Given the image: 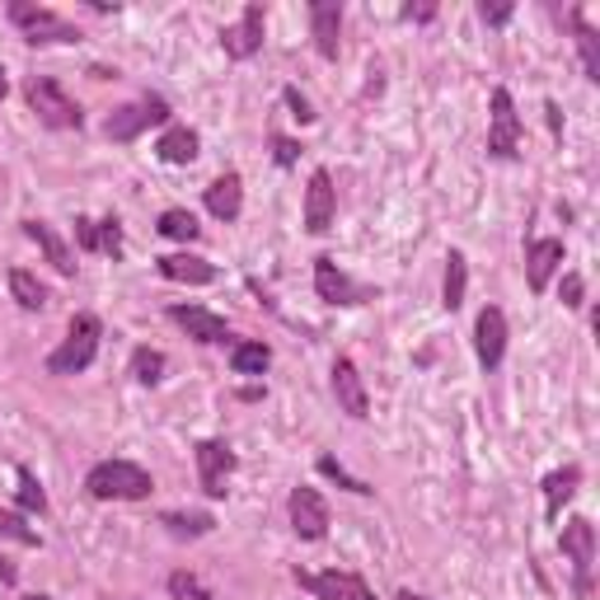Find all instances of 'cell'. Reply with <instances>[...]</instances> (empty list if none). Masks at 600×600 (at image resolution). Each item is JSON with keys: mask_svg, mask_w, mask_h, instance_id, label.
Listing matches in <instances>:
<instances>
[{"mask_svg": "<svg viewBox=\"0 0 600 600\" xmlns=\"http://www.w3.org/2000/svg\"><path fill=\"white\" fill-rule=\"evenodd\" d=\"M563 268V240H535L531 249H525V281H531V291H549V277Z\"/></svg>", "mask_w": 600, "mask_h": 600, "instance_id": "cell-17", "label": "cell"}, {"mask_svg": "<svg viewBox=\"0 0 600 600\" xmlns=\"http://www.w3.org/2000/svg\"><path fill=\"white\" fill-rule=\"evenodd\" d=\"M207 211L216 221H240V211H244V179L240 174H221V179H211Z\"/></svg>", "mask_w": 600, "mask_h": 600, "instance_id": "cell-20", "label": "cell"}, {"mask_svg": "<svg viewBox=\"0 0 600 600\" xmlns=\"http://www.w3.org/2000/svg\"><path fill=\"white\" fill-rule=\"evenodd\" d=\"M287 511H291V525H296L300 540H324L329 535V502L314 488H291Z\"/></svg>", "mask_w": 600, "mask_h": 600, "instance_id": "cell-14", "label": "cell"}, {"mask_svg": "<svg viewBox=\"0 0 600 600\" xmlns=\"http://www.w3.org/2000/svg\"><path fill=\"white\" fill-rule=\"evenodd\" d=\"M465 287H469V263L460 249L446 254V281H441V305L446 310H460L465 305Z\"/></svg>", "mask_w": 600, "mask_h": 600, "instance_id": "cell-24", "label": "cell"}, {"mask_svg": "<svg viewBox=\"0 0 600 600\" xmlns=\"http://www.w3.org/2000/svg\"><path fill=\"white\" fill-rule=\"evenodd\" d=\"M273 160H277L281 169H291V165L300 160V141H291V136H273Z\"/></svg>", "mask_w": 600, "mask_h": 600, "instance_id": "cell-36", "label": "cell"}, {"mask_svg": "<svg viewBox=\"0 0 600 600\" xmlns=\"http://www.w3.org/2000/svg\"><path fill=\"white\" fill-rule=\"evenodd\" d=\"M581 296H587V281H581L577 273H568V277H563V305L577 310V305H581Z\"/></svg>", "mask_w": 600, "mask_h": 600, "instance_id": "cell-38", "label": "cell"}, {"mask_svg": "<svg viewBox=\"0 0 600 600\" xmlns=\"http://www.w3.org/2000/svg\"><path fill=\"white\" fill-rule=\"evenodd\" d=\"M577 484H581V469L577 465H568V469H554L549 479H544V511H549V521H558V511H563V502L577 492Z\"/></svg>", "mask_w": 600, "mask_h": 600, "instance_id": "cell-25", "label": "cell"}, {"mask_svg": "<svg viewBox=\"0 0 600 600\" xmlns=\"http://www.w3.org/2000/svg\"><path fill=\"white\" fill-rule=\"evenodd\" d=\"M99 338H103V329H99L95 314H76V320H70L66 343L47 357V370H52V376H80V370H90L95 357H99Z\"/></svg>", "mask_w": 600, "mask_h": 600, "instance_id": "cell-3", "label": "cell"}, {"mask_svg": "<svg viewBox=\"0 0 600 600\" xmlns=\"http://www.w3.org/2000/svg\"><path fill=\"white\" fill-rule=\"evenodd\" d=\"M10 95V80H5V70H0V99H5Z\"/></svg>", "mask_w": 600, "mask_h": 600, "instance_id": "cell-43", "label": "cell"}, {"mask_svg": "<svg viewBox=\"0 0 600 600\" xmlns=\"http://www.w3.org/2000/svg\"><path fill=\"white\" fill-rule=\"evenodd\" d=\"M10 24L24 33V43L47 47V43H80V29L66 24L62 14H52L47 5H29V0H14L10 5Z\"/></svg>", "mask_w": 600, "mask_h": 600, "instance_id": "cell-4", "label": "cell"}, {"mask_svg": "<svg viewBox=\"0 0 600 600\" xmlns=\"http://www.w3.org/2000/svg\"><path fill=\"white\" fill-rule=\"evenodd\" d=\"M521 151V118H516V99L511 90H492V122H488V155L492 160H516Z\"/></svg>", "mask_w": 600, "mask_h": 600, "instance_id": "cell-6", "label": "cell"}, {"mask_svg": "<svg viewBox=\"0 0 600 600\" xmlns=\"http://www.w3.org/2000/svg\"><path fill=\"white\" fill-rule=\"evenodd\" d=\"M568 24L577 33V47H581V66H587V80H600V43H596V29L587 24L581 10H568Z\"/></svg>", "mask_w": 600, "mask_h": 600, "instance_id": "cell-26", "label": "cell"}, {"mask_svg": "<svg viewBox=\"0 0 600 600\" xmlns=\"http://www.w3.org/2000/svg\"><path fill=\"white\" fill-rule=\"evenodd\" d=\"M14 479H20V507H24V511H38V516H43V511H47V492H43L38 479H33V469L20 465V474H14Z\"/></svg>", "mask_w": 600, "mask_h": 600, "instance_id": "cell-33", "label": "cell"}, {"mask_svg": "<svg viewBox=\"0 0 600 600\" xmlns=\"http://www.w3.org/2000/svg\"><path fill=\"white\" fill-rule=\"evenodd\" d=\"M231 366H235V376H263V370L273 366V352H268V343H235Z\"/></svg>", "mask_w": 600, "mask_h": 600, "instance_id": "cell-27", "label": "cell"}, {"mask_svg": "<svg viewBox=\"0 0 600 600\" xmlns=\"http://www.w3.org/2000/svg\"><path fill=\"white\" fill-rule=\"evenodd\" d=\"M85 492H90L95 502H146L155 484H151V474L132 460H103L85 474Z\"/></svg>", "mask_w": 600, "mask_h": 600, "instance_id": "cell-1", "label": "cell"}, {"mask_svg": "<svg viewBox=\"0 0 600 600\" xmlns=\"http://www.w3.org/2000/svg\"><path fill=\"white\" fill-rule=\"evenodd\" d=\"M155 268L169 281H184V287H211L216 281V263H207L198 254H165V258H155Z\"/></svg>", "mask_w": 600, "mask_h": 600, "instance_id": "cell-18", "label": "cell"}, {"mask_svg": "<svg viewBox=\"0 0 600 600\" xmlns=\"http://www.w3.org/2000/svg\"><path fill=\"white\" fill-rule=\"evenodd\" d=\"M310 29H314V47H320V57H338V33H343V5H333V0H314L310 5Z\"/></svg>", "mask_w": 600, "mask_h": 600, "instance_id": "cell-19", "label": "cell"}, {"mask_svg": "<svg viewBox=\"0 0 600 600\" xmlns=\"http://www.w3.org/2000/svg\"><path fill=\"white\" fill-rule=\"evenodd\" d=\"M263 29H268V14H263V5H244L240 24H231L221 33V47L231 62H249L254 52H263Z\"/></svg>", "mask_w": 600, "mask_h": 600, "instance_id": "cell-12", "label": "cell"}, {"mask_svg": "<svg viewBox=\"0 0 600 600\" xmlns=\"http://www.w3.org/2000/svg\"><path fill=\"white\" fill-rule=\"evenodd\" d=\"M24 235H29L33 244H38L43 258H47V263H52V268H57L62 277H76V254L66 249V240H62L57 231H52L47 221H24Z\"/></svg>", "mask_w": 600, "mask_h": 600, "instance_id": "cell-21", "label": "cell"}, {"mask_svg": "<svg viewBox=\"0 0 600 600\" xmlns=\"http://www.w3.org/2000/svg\"><path fill=\"white\" fill-rule=\"evenodd\" d=\"M333 216H338V188H333V174L314 169L310 188H305V231L310 235H329Z\"/></svg>", "mask_w": 600, "mask_h": 600, "instance_id": "cell-11", "label": "cell"}, {"mask_svg": "<svg viewBox=\"0 0 600 600\" xmlns=\"http://www.w3.org/2000/svg\"><path fill=\"white\" fill-rule=\"evenodd\" d=\"M76 244H80L85 254H99V221L80 216V221H76Z\"/></svg>", "mask_w": 600, "mask_h": 600, "instance_id": "cell-37", "label": "cell"}, {"mask_svg": "<svg viewBox=\"0 0 600 600\" xmlns=\"http://www.w3.org/2000/svg\"><path fill=\"white\" fill-rule=\"evenodd\" d=\"M160 235H165V240H179V244H192V240L202 235V225H198V216H192V211L169 207L165 216H160Z\"/></svg>", "mask_w": 600, "mask_h": 600, "instance_id": "cell-29", "label": "cell"}, {"mask_svg": "<svg viewBox=\"0 0 600 600\" xmlns=\"http://www.w3.org/2000/svg\"><path fill=\"white\" fill-rule=\"evenodd\" d=\"M287 103H291V118H296V122H314V109H310L305 99H300V90H287Z\"/></svg>", "mask_w": 600, "mask_h": 600, "instance_id": "cell-39", "label": "cell"}, {"mask_svg": "<svg viewBox=\"0 0 600 600\" xmlns=\"http://www.w3.org/2000/svg\"><path fill=\"white\" fill-rule=\"evenodd\" d=\"M296 581H300V587H305L314 600H376L357 573H338V568H333V573H300V568H296Z\"/></svg>", "mask_w": 600, "mask_h": 600, "instance_id": "cell-10", "label": "cell"}, {"mask_svg": "<svg viewBox=\"0 0 600 600\" xmlns=\"http://www.w3.org/2000/svg\"><path fill=\"white\" fill-rule=\"evenodd\" d=\"M395 600H427V596H418V591H399Z\"/></svg>", "mask_w": 600, "mask_h": 600, "instance_id": "cell-42", "label": "cell"}, {"mask_svg": "<svg viewBox=\"0 0 600 600\" xmlns=\"http://www.w3.org/2000/svg\"><path fill=\"white\" fill-rule=\"evenodd\" d=\"M132 376H136V385H160L165 380V352L136 347L132 352Z\"/></svg>", "mask_w": 600, "mask_h": 600, "instance_id": "cell-30", "label": "cell"}, {"mask_svg": "<svg viewBox=\"0 0 600 600\" xmlns=\"http://www.w3.org/2000/svg\"><path fill=\"white\" fill-rule=\"evenodd\" d=\"M563 554L573 563V577H577V596L587 600L591 596V568H596V525L587 516H577L563 525Z\"/></svg>", "mask_w": 600, "mask_h": 600, "instance_id": "cell-7", "label": "cell"}, {"mask_svg": "<svg viewBox=\"0 0 600 600\" xmlns=\"http://www.w3.org/2000/svg\"><path fill=\"white\" fill-rule=\"evenodd\" d=\"M160 122H169V103L160 99V95H146V99H136V103H127V109H118V113H109V122H103V132H109V141H136L146 127H160Z\"/></svg>", "mask_w": 600, "mask_h": 600, "instance_id": "cell-5", "label": "cell"}, {"mask_svg": "<svg viewBox=\"0 0 600 600\" xmlns=\"http://www.w3.org/2000/svg\"><path fill=\"white\" fill-rule=\"evenodd\" d=\"M235 451L225 446V441H198V479H202V492L207 498H225V484H231L235 474Z\"/></svg>", "mask_w": 600, "mask_h": 600, "instance_id": "cell-9", "label": "cell"}, {"mask_svg": "<svg viewBox=\"0 0 600 600\" xmlns=\"http://www.w3.org/2000/svg\"><path fill=\"white\" fill-rule=\"evenodd\" d=\"M198 146L202 141H198L192 127H165V136L155 141V155H160L165 165H192L198 160Z\"/></svg>", "mask_w": 600, "mask_h": 600, "instance_id": "cell-22", "label": "cell"}, {"mask_svg": "<svg viewBox=\"0 0 600 600\" xmlns=\"http://www.w3.org/2000/svg\"><path fill=\"white\" fill-rule=\"evenodd\" d=\"M333 395H338V409L347 418H370V399H366V385H362V370L352 357H338L333 362Z\"/></svg>", "mask_w": 600, "mask_h": 600, "instance_id": "cell-16", "label": "cell"}, {"mask_svg": "<svg viewBox=\"0 0 600 600\" xmlns=\"http://www.w3.org/2000/svg\"><path fill=\"white\" fill-rule=\"evenodd\" d=\"M99 254H109V258H122V225L109 216V221H99Z\"/></svg>", "mask_w": 600, "mask_h": 600, "instance_id": "cell-35", "label": "cell"}, {"mask_svg": "<svg viewBox=\"0 0 600 600\" xmlns=\"http://www.w3.org/2000/svg\"><path fill=\"white\" fill-rule=\"evenodd\" d=\"M0 540H14L24 549H38V531H29L20 511H0Z\"/></svg>", "mask_w": 600, "mask_h": 600, "instance_id": "cell-32", "label": "cell"}, {"mask_svg": "<svg viewBox=\"0 0 600 600\" xmlns=\"http://www.w3.org/2000/svg\"><path fill=\"white\" fill-rule=\"evenodd\" d=\"M314 291H320V300H329V305H366V300H376V291L352 281L333 258H314Z\"/></svg>", "mask_w": 600, "mask_h": 600, "instance_id": "cell-8", "label": "cell"}, {"mask_svg": "<svg viewBox=\"0 0 600 600\" xmlns=\"http://www.w3.org/2000/svg\"><path fill=\"white\" fill-rule=\"evenodd\" d=\"M169 320L179 324V329L188 333V338H198V343H207V347L231 343V324H225L221 314L202 310V305H174V310H169Z\"/></svg>", "mask_w": 600, "mask_h": 600, "instance_id": "cell-15", "label": "cell"}, {"mask_svg": "<svg viewBox=\"0 0 600 600\" xmlns=\"http://www.w3.org/2000/svg\"><path fill=\"white\" fill-rule=\"evenodd\" d=\"M479 14H484V24H507L516 10H511V5H484Z\"/></svg>", "mask_w": 600, "mask_h": 600, "instance_id": "cell-40", "label": "cell"}, {"mask_svg": "<svg viewBox=\"0 0 600 600\" xmlns=\"http://www.w3.org/2000/svg\"><path fill=\"white\" fill-rule=\"evenodd\" d=\"M320 474H324V479H333V484H338V488H347V492H357V498H370V492H376V488H370L366 479H352V474L338 465V460H333V455H320Z\"/></svg>", "mask_w": 600, "mask_h": 600, "instance_id": "cell-31", "label": "cell"}, {"mask_svg": "<svg viewBox=\"0 0 600 600\" xmlns=\"http://www.w3.org/2000/svg\"><path fill=\"white\" fill-rule=\"evenodd\" d=\"M160 525L174 540H198V535L216 531V516H211V511H165Z\"/></svg>", "mask_w": 600, "mask_h": 600, "instance_id": "cell-23", "label": "cell"}, {"mask_svg": "<svg viewBox=\"0 0 600 600\" xmlns=\"http://www.w3.org/2000/svg\"><path fill=\"white\" fill-rule=\"evenodd\" d=\"M10 296L20 300L24 310H47V287L33 273H24V268H14L10 273Z\"/></svg>", "mask_w": 600, "mask_h": 600, "instance_id": "cell-28", "label": "cell"}, {"mask_svg": "<svg viewBox=\"0 0 600 600\" xmlns=\"http://www.w3.org/2000/svg\"><path fill=\"white\" fill-rule=\"evenodd\" d=\"M169 600H211V591L192 573H169Z\"/></svg>", "mask_w": 600, "mask_h": 600, "instance_id": "cell-34", "label": "cell"}, {"mask_svg": "<svg viewBox=\"0 0 600 600\" xmlns=\"http://www.w3.org/2000/svg\"><path fill=\"white\" fill-rule=\"evenodd\" d=\"M20 600H52V596H20Z\"/></svg>", "mask_w": 600, "mask_h": 600, "instance_id": "cell-44", "label": "cell"}, {"mask_svg": "<svg viewBox=\"0 0 600 600\" xmlns=\"http://www.w3.org/2000/svg\"><path fill=\"white\" fill-rule=\"evenodd\" d=\"M24 99H29V109L38 113V122L43 127H52V132H76L80 122H85V113H80V103L70 99L66 90L52 76H29V85H24Z\"/></svg>", "mask_w": 600, "mask_h": 600, "instance_id": "cell-2", "label": "cell"}, {"mask_svg": "<svg viewBox=\"0 0 600 600\" xmlns=\"http://www.w3.org/2000/svg\"><path fill=\"white\" fill-rule=\"evenodd\" d=\"M474 352H479L484 370H498L507 357V314L498 305L479 310V324H474Z\"/></svg>", "mask_w": 600, "mask_h": 600, "instance_id": "cell-13", "label": "cell"}, {"mask_svg": "<svg viewBox=\"0 0 600 600\" xmlns=\"http://www.w3.org/2000/svg\"><path fill=\"white\" fill-rule=\"evenodd\" d=\"M432 14H436L432 5H409V10H403V20H418V24H427Z\"/></svg>", "mask_w": 600, "mask_h": 600, "instance_id": "cell-41", "label": "cell"}]
</instances>
